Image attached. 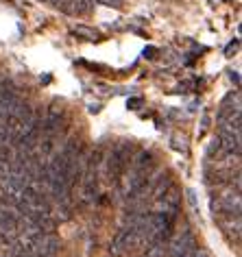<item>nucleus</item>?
<instances>
[{
    "label": "nucleus",
    "instance_id": "dca6fc26",
    "mask_svg": "<svg viewBox=\"0 0 242 257\" xmlns=\"http://www.w3.org/2000/svg\"><path fill=\"white\" fill-rule=\"evenodd\" d=\"M48 3H53V5H55V7H61V5H63V3H66V0H48Z\"/></svg>",
    "mask_w": 242,
    "mask_h": 257
},
{
    "label": "nucleus",
    "instance_id": "9d476101",
    "mask_svg": "<svg viewBox=\"0 0 242 257\" xmlns=\"http://www.w3.org/2000/svg\"><path fill=\"white\" fill-rule=\"evenodd\" d=\"M74 35H81V37H85V40H90V42H96L98 37H100V35L96 33V31H92V29H85V27H76Z\"/></svg>",
    "mask_w": 242,
    "mask_h": 257
},
{
    "label": "nucleus",
    "instance_id": "2eb2a0df",
    "mask_svg": "<svg viewBox=\"0 0 242 257\" xmlns=\"http://www.w3.org/2000/svg\"><path fill=\"white\" fill-rule=\"evenodd\" d=\"M229 79H231V81L235 83V85H238V83H240V79H238V72H229Z\"/></svg>",
    "mask_w": 242,
    "mask_h": 257
},
{
    "label": "nucleus",
    "instance_id": "f8f14e48",
    "mask_svg": "<svg viewBox=\"0 0 242 257\" xmlns=\"http://www.w3.org/2000/svg\"><path fill=\"white\" fill-rule=\"evenodd\" d=\"M127 107L129 109H140L142 107V98H129L127 100Z\"/></svg>",
    "mask_w": 242,
    "mask_h": 257
},
{
    "label": "nucleus",
    "instance_id": "f3484780",
    "mask_svg": "<svg viewBox=\"0 0 242 257\" xmlns=\"http://www.w3.org/2000/svg\"><path fill=\"white\" fill-rule=\"evenodd\" d=\"M194 257H207L205 253H201V250H194Z\"/></svg>",
    "mask_w": 242,
    "mask_h": 257
},
{
    "label": "nucleus",
    "instance_id": "f257e3e1",
    "mask_svg": "<svg viewBox=\"0 0 242 257\" xmlns=\"http://www.w3.org/2000/svg\"><path fill=\"white\" fill-rule=\"evenodd\" d=\"M129 153H131V144L127 142H120L111 151L109 159H107V177H109V181H120V175H123L127 162H129Z\"/></svg>",
    "mask_w": 242,
    "mask_h": 257
},
{
    "label": "nucleus",
    "instance_id": "0eeeda50",
    "mask_svg": "<svg viewBox=\"0 0 242 257\" xmlns=\"http://www.w3.org/2000/svg\"><path fill=\"white\" fill-rule=\"evenodd\" d=\"M164 250V240H157V237H151L149 242H146V250L142 257H159Z\"/></svg>",
    "mask_w": 242,
    "mask_h": 257
},
{
    "label": "nucleus",
    "instance_id": "1a4fd4ad",
    "mask_svg": "<svg viewBox=\"0 0 242 257\" xmlns=\"http://www.w3.org/2000/svg\"><path fill=\"white\" fill-rule=\"evenodd\" d=\"M151 164H153V155H151V153H146V151H142V153H140V155L136 157V164H133V168H138V170H149Z\"/></svg>",
    "mask_w": 242,
    "mask_h": 257
},
{
    "label": "nucleus",
    "instance_id": "6e6552de",
    "mask_svg": "<svg viewBox=\"0 0 242 257\" xmlns=\"http://www.w3.org/2000/svg\"><path fill=\"white\" fill-rule=\"evenodd\" d=\"M72 7H70V14H76V16H83L87 14L92 7H94V0H72Z\"/></svg>",
    "mask_w": 242,
    "mask_h": 257
},
{
    "label": "nucleus",
    "instance_id": "423d86ee",
    "mask_svg": "<svg viewBox=\"0 0 242 257\" xmlns=\"http://www.w3.org/2000/svg\"><path fill=\"white\" fill-rule=\"evenodd\" d=\"M220 151L227 155H240V133H220L218 136Z\"/></svg>",
    "mask_w": 242,
    "mask_h": 257
},
{
    "label": "nucleus",
    "instance_id": "f03ea898",
    "mask_svg": "<svg viewBox=\"0 0 242 257\" xmlns=\"http://www.w3.org/2000/svg\"><path fill=\"white\" fill-rule=\"evenodd\" d=\"M192 250H196L194 233L190 229H186L181 235H177L173 240V244H170V248H168V255L170 257H181L186 253H192Z\"/></svg>",
    "mask_w": 242,
    "mask_h": 257
},
{
    "label": "nucleus",
    "instance_id": "9b49d317",
    "mask_svg": "<svg viewBox=\"0 0 242 257\" xmlns=\"http://www.w3.org/2000/svg\"><path fill=\"white\" fill-rule=\"evenodd\" d=\"M170 185H173V183H170V179H168V177H166V181H159V183H157V188L153 190V198H155V201H159V198L166 194V190L170 188Z\"/></svg>",
    "mask_w": 242,
    "mask_h": 257
},
{
    "label": "nucleus",
    "instance_id": "4468645a",
    "mask_svg": "<svg viewBox=\"0 0 242 257\" xmlns=\"http://www.w3.org/2000/svg\"><path fill=\"white\" fill-rule=\"evenodd\" d=\"M98 5H105V7H118L120 0H96Z\"/></svg>",
    "mask_w": 242,
    "mask_h": 257
},
{
    "label": "nucleus",
    "instance_id": "7ed1b4c3",
    "mask_svg": "<svg viewBox=\"0 0 242 257\" xmlns=\"http://www.w3.org/2000/svg\"><path fill=\"white\" fill-rule=\"evenodd\" d=\"M179 201H181V192L179 188H175V185H170L166 190V194L159 198V205H157V211H168L170 216H177V211H179Z\"/></svg>",
    "mask_w": 242,
    "mask_h": 257
},
{
    "label": "nucleus",
    "instance_id": "39448f33",
    "mask_svg": "<svg viewBox=\"0 0 242 257\" xmlns=\"http://www.w3.org/2000/svg\"><path fill=\"white\" fill-rule=\"evenodd\" d=\"M61 115H63V109L59 105H53L46 111V118L42 122V131L46 133V136H53L57 131V126H59V122H61Z\"/></svg>",
    "mask_w": 242,
    "mask_h": 257
},
{
    "label": "nucleus",
    "instance_id": "ddd939ff",
    "mask_svg": "<svg viewBox=\"0 0 242 257\" xmlns=\"http://www.w3.org/2000/svg\"><path fill=\"white\" fill-rule=\"evenodd\" d=\"M155 55H157V48H153V46L144 48V57H146V59H155Z\"/></svg>",
    "mask_w": 242,
    "mask_h": 257
},
{
    "label": "nucleus",
    "instance_id": "20e7f679",
    "mask_svg": "<svg viewBox=\"0 0 242 257\" xmlns=\"http://www.w3.org/2000/svg\"><path fill=\"white\" fill-rule=\"evenodd\" d=\"M129 248H133V231H131V227H125L123 231H118L116 237L111 240V255L118 257Z\"/></svg>",
    "mask_w": 242,
    "mask_h": 257
}]
</instances>
